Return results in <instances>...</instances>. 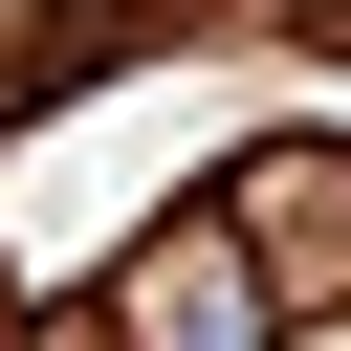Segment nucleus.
Here are the masks:
<instances>
[{
  "instance_id": "nucleus-1",
  "label": "nucleus",
  "mask_w": 351,
  "mask_h": 351,
  "mask_svg": "<svg viewBox=\"0 0 351 351\" xmlns=\"http://www.w3.org/2000/svg\"><path fill=\"white\" fill-rule=\"evenodd\" d=\"M219 241L263 263V307H285V329H329V307H351V154L263 132V154L219 176Z\"/></svg>"
},
{
  "instance_id": "nucleus-2",
  "label": "nucleus",
  "mask_w": 351,
  "mask_h": 351,
  "mask_svg": "<svg viewBox=\"0 0 351 351\" xmlns=\"http://www.w3.org/2000/svg\"><path fill=\"white\" fill-rule=\"evenodd\" d=\"M88 351H285V307H263V263L219 241V197L197 219H154L132 263H110V329Z\"/></svg>"
}]
</instances>
